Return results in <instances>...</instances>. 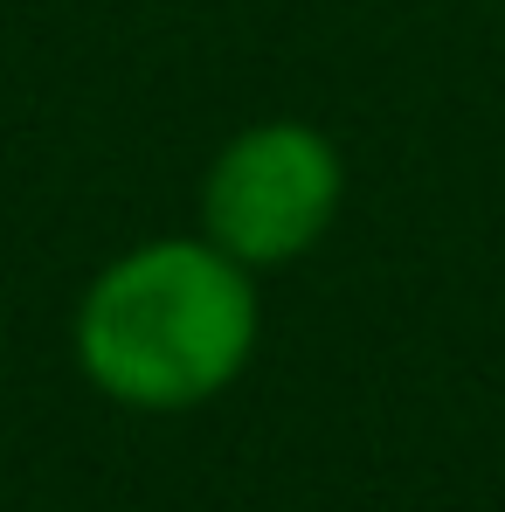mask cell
Wrapping results in <instances>:
<instances>
[{"label": "cell", "mask_w": 505, "mask_h": 512, "mask_svg": "<svg viewBox=\"0 0 505 512\" xmlns=\"http://www.w3.org/2000/svg\"><path fill=\"white\" fill-rule=\"evenodd\" d=\"M256 333V298L236 256L201 243H153L97 277L84 305L90 381L132 409H187L215 395Z\"/></svg>", "instance_id": "1"}, {"label": "cell", "mask_w": 505, "mask_h": 512, "mask_svg": "<svg viewBox=\"0 0 505 512\" xmlns=\"http://www.w3.org/2000/svg\"><path fill=\"white\" fill-rule=\"evenodd\" d=\"M333 201L339 160L305 125H256L208 173V229L236 263H277L319 243Z\"/></svg>", "instance_id": "2"}]
</instances>
